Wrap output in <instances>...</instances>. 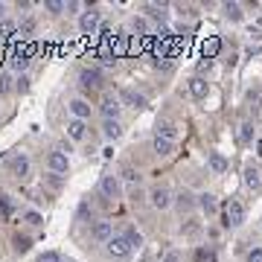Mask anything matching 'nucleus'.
<instances>
[{
    "instance_id": "obj_1",
    "label": "nucleus",
    "mask_w": 262,
    "mask_h": 262,
    "mask_svg": "<svg viewBox=\"0 0 262 262\" xmlns=\"http://www.w3.org/2000/svg\"><path fill=\"white\" fill-rule=\"evenodd\" d=\"M225 225L228 228H242L245 225V204L230 198L228 201V210H225Z\"/></svg>"
},
{
    "instance_id": "obj_2",
    "label": "nucleus",
    "mask_w": 262,
    "mask_h": 262,
    "mask_svg": "<svg viewBox=\"0 0 262 262\" xmlns=\"http://www.w3.org/2000/svg\"><path fill=\"white\" fill-rule=\"evenodd\" d=\"M105 251H108V257H111V260H129L134 248L129 245V239H126V236H114V239L105 245Z\"/></svg>"
},
{
    "instance_id": "obj_3",
    "label": "nucleus",
    "mask_w": 262,
    "mask_h": 262,
    "mask_svg": "<svg viewBox=\"0 0 262 262\" xmlns=\"http://www.w3.org/2000/svg\"><path fill=\"white\" fill-rule=\"evenodd\" d=\"M6 169H9V175H15L18 181H24V178H30V158L27 155H12L6 161Z\"/></svg>"
},
{
    "instance_id": "obj_4",
    "label": "nucleus",
    "mask_w": 262,
    "mask_h": 262,
    "mask_svg": "<svg viewBox=\"0 0 262 262\" xmlns=\"http://www.w3.org/2000/svg\"><path fill=\"white\" fill-rule=\"evenodd\" d=\"M120 178L117 175H102L99 178V196L108 198V201H114V198H120Z\"/></svg>"
},
{
    "instance_id": "obj_5",
    "label": "nucleus",
    "mask_w": 262,
    "mask_h": 262,
    "mask_svg": "<svg viewBox=\"0 0 262 262\" xmlns=\"http://www.w3.org/2000/svg\"><path fill=\"white\" fill-rule=\"evenodd\" d=\"M99 21H102V15H99L97 9L82 12V15H79V33L82 35H94L99 30Z\"/></svg>"
},
{
    "instance_id": "obj_6",
    "label": "nucleus",
    "mask_w": 262,
    "mask_h": 262,
    "mask_svg": "<svg viewBox=\"0 0 262 262\" xmlns=\"http://www.w3.org/2000/svg\"><path fill=\"white\" fill-rule=\"evenodd\" d=\"M99 111H102V117H105V120H120L123 102H120V97H114V94H105V97H102V105H99Z\"/></svg>"
},
{
    "instance_id": "obj_7",
    "label": "nucleus",
    "mask_w": 262,
    "mask_h": 262,
    "mask_svg": "<svg viewBox=\"0 0 262 262\" xmlns=\"http://www.w3.org/2000/svg\"><path fill=\"white\" fill-rule=\"evenodd\" d=\"M149 201H152V207H155V210H169V207H172V201H175V196H172L166 187H155V190L149 193Z\"/></svg>"
},
{
    "instance_id": "obj_8",
    "label": "nucleus",
    "mask_w": 262,
    "mask_h": 262,
    "mask_svg": "<svg viewBox=\"0 0 262 262\" xmlns=\"http://www.w3.org/2000/svg\"><path fill=\"white\" fill-rule=\"evenodd\" d=\"M79 85L85 91H97V88H102V73H99L97 67H85L79 73Z\"/></svg>"
},
{
    "instance_id": "obj_9",
    "label": "nucleus",
    "mask_w": 262,
    "mask_h": 262,
    "mask_svg": "<svg viewBox=\"0 0 262 262\" xmlns=\"http://www.w3.org/2000/svg\"><path fill=\"white\" fill-rule=\"evenodd\" d=\"M67 108H70L73 120H82V123H85V120H91V111H94V108H91V102H88V99H82V97L70 99V105H67Z\"/></svg>"
},
{
    "instance_id": "obj_10",
    "label": "nucleus",
    "mask_w": 262,
    "mask_h": 262,
    "mask_svg": "<svg viewBox=\"0 0 262 262\" xmlns=\"http://www.w3.org/2000/svg\"><path fill=\"white\" fill-rule=\"evenodd\" d=\"M91 239L108 245V242L114 239V225H111V222H105V219H102V222H94V228H91Z\"/></svg>"
},
{
    "instance_id": "obj_11",
    "label": "nucleus",
    "mask_w": 262,
    "mask_h": 262,
    "mask_svg": "<svg viewBox=\"0 0 262 262\" xmlns=\"http://www.w3.org/2000/svg\"><path fill=\"white\" fill-rule=\"evenodd\" d=\"M47 164H50V169H53V175H65L67 169H70V158H67L65 152H50Z\"/></svg>"
},
{
    "instance_id": "obj_12",
    "label": "nucleus",
    "mask_w": 262,
    "mask_h": 262,
    "mask_svg": "<svg viewBox=\"0 0 262 262\" xmlns=\"http://www.w3.org/2000/svg\"><path fill=\"white\" fill-rule=\"evenodd\" d=\"M120 102L129 105V108H146V97L137 94V91H131V88H123L120 91Z\"/></svg>"
},
{
    "instance_id": "obj_13",
    "label": "nucleus",
    "mask_w": 262,
    "mask_h": 262,
    "mask_svg": "<svg viewBox=\"0 0 262 262\" xmlns=\"http://www.w3.org/2000/svg\"><path fill=\"white\" fill-rule=\"evenodd\" d=\"M207 166H210V172H216V175H225L228 172V158L222 155V152H210L207 155Z\"/></svg>"
},
{
    "instance_id": "obj_14",
    "label": "nucleus",
    "mask_w": 262,
    "mask_h": 262,
    "mask_svg": "<svg viewBox=\"0 0 262 262\" xmlns=\"http://www.w3.org/2000/svg\"><path fill=\"white\" fill-rule=\"evenodd\" d=\"M172 204H175L181 213H187V210H193V207L198 204V196H193L190 190H181V193L175 196V201H172Z\"/></svg>"
},
{
    "instance_id": "obj_15",
    "label": "nucleus",
    "mask_w": 262,
    "mask_h": 262,
    "mask_svg": "<svg viewBox=\"0 0 262 262\" xmlns=\"http://www.w3.org/2000/svg\"><path fill=\"white\" fill-rule=\"evenodd\" d=\"M67 137L76 140V143L85 140V137H88V126H85L82 120H73V117H70V120H67Z\"/></svg>"
},
{
    "instance_id": "obj_16",
    "label": "nucleus",
    "mask_w": 262,
    "mask_h": 262,
    "mask_svg": "<svg viewBox=\"0 0 262 262\" xmlns=\"http://www.w3.org/2000/svg\"><path fill=\"white\" fill-rule=\"evenodd\" d=\"M190 94H193L196 99H207V94H210V85H207L201 76H193V79H190Z\"/></svg>"
},
{
    "instance_id": "obj_17",
    "label": "nucleus",
    "mask_w": 262,
    "mask_h": 262,
    "mask_svg": "<svg viewBox=\"0 0 262 262\" xmlns=\"http://www.w3.org/2000/svg\"><path fill=\"white\" fill-rule=\"evenodd\" d=\"M152 152L161 155V158H169V155L175 152V143H169V140H164V137L155 134V140H152Z\"/></svg>"
},
{
    "instance_id": "obj_18",
    "label": "nucleus",
    "mask_w": 262,
    "mask_h": 262,
    "mask_svg": "<svg viewBox=\"0 0 262 262\" xmlns=\"http://www.w3.org/2000/svg\"><path fill=\"white\" fill-rule=\"evenodd\" d=\"M120 134H123L120 120H102V137H108V140H117Z\"/></svg>"
},
{
    "instance_id": "obj_19",
    "label": "nucleus",
    "mask_w": 262,
    "mask_h": 262,
    "mask_svg": "<svg viewBox=\"0 0 262 262\" xmlns=\"http://www.w3.org/2000/svg\"><path fill=\"white\" fill-rule=\"evenodd\" d=\"M245 187H248V190H254V193L262 190V175L254 169V166H248V169H245Z\"/></svg>"
},
{
    "instance_id": "obj_20",
    "label": "nucleus",
    "mask_w": 262,
    "mask_h": 262,
    "mask_svg": "<svg viewBox=\"0 0 262 262\" xmlns=\"http://www.w3.org/2000/svg\"><path fill=\"white\" fill-rule=\"evenodd\" d=\"M146 12H149V18H155V21H161V24L169 21V9L161 6V3H146Z\"/></svg>"
},
{
    "instance_id": "obj_21",
    "label": "nucleus",
    "mask_w": 262,
    "mask_h": 262,
    "mask_svg": "<svg viewBox=\"0 0 262 262\" xmlns=\"http://www.w3.org/2000/svg\"><path fill=\"white\" fill-rule=\"evenodd\" d=\"M198 207H201V213H204V216H213V213H216V207H219V204H216V196L201 193V196H198Z\"/></svg>"
},
{
    "instance_id": "obj_22",
    "label": "nucleus",
    "mask_w": 262,
    "mask_h": 262,
    "mask_svg": "<svg viewBox=\"0 0 262 262\" xmlns=\"http://www.w3.org/2000/svg\"><path fill=\"white\" fill-rule=\"evenodd\" d=\"M12 70L24 76V73L30 70V56H27V53H15V56H12Z\"/></svg>"
},
{
    "instance_id": "obj_23",
    "label": "nucleus",
    "mask_w": 262,
    "mask_h": 262,
    "mask_svg": "<svg viewBox=\"0 0 262 262\" xmlns=\"http://www.w3.org/2000/svg\"><path fill=\"white\" fill-rule=\"evenodd\" d=\"M158 137H164L169 143H175L178 140V129L172 126V123H164V126H158Z\"/></svg>"
},
{
    "instance_id": "obj_24",
    "label": "nucleus",
    "mask_w": 262,
    "mask_h": 262,
    "mask_svg": "<svg viewBox=\"0 0 262 262\" xmlns=\"http://www.w3.org/2000/svg\"><path fill=\"white\" fill-rule=\"evenodd\" d=\"M239 140H242V143H251V140H254V123H251V120H245V123L239 126Z\"/></svg>"
},
{
    "instance_id": "obj_25",
    "label": "nucleus",
    "mask_w": 262,
    "mask_h": 262,
    "mask_svg": "<svg viewBox=\"0 0 262 262\" xmlns=\"http://www.w3.org/2000/svg\"><path fill=\"white\" fill-rule=\"evenodd\" d=\"M225 15L230 21H242V6L239 3H225Z\"/></svg>"
},
{
    "instance_id": "obj_26",
    "label": "nucleus",
    "mask_w": 262,
    "mask_h": 262,
    "mask_svg": "<svg viewBox=\"0 0 262 262\" xmlns=\"http://www.w3.org/2000/svg\"><path fill=\"white\" fill-rule=\"evenodd\" d=\"M123 181L131 184V187H134V184H140V172H137L134 166H126V169H123Z\"/></svg>"
},
{
    "instance_id": "obj_27",
    "label": "nucleus",
    "mask_w": 262,
    "mask_h": 262,
    "mask_svg": "<svg viewBox=\"0 0 262 262\" xmlns=\"http://www.w3.org/2000/svg\"><path fill=\"white\" fill-rule=\"evenodd\" d=\"M44 9H47L50 15H62V12L67 9V3H62V0H47V3H44Z\"/></svg>"
},
{
    "instance_id": "obj_28",
    "label": "nucleus",
    "mask_w": 262,
    "mask_h": 262,
    "mask_svg": "<svg viewBox=\"0 0 262 262\" xmlns=\"http://www.w3.org/2000/svg\"><path fill=\"white\" fill-rule=\"evenodd\" d=\"M131 30L137 35H146L149 33V24H146V18H131Z\"/></svg>"
},
{
    "instance_id": "obj_29",
    "label": "nucleus",
    "mask_w": 262,
    "mask_h": 262,
    "mask_svg": "<svg viewBox=\"0 0 262 262\" xmlns=\"http://www.w3.org/2000/svg\"><path fill=\"white\" fill-rule=\"evenodd\" d=\"M15 88H12V76L9 73H3L0 76V97H6V94H12Z\"/></svg>"
},
{
    "instance_id": "obj_30",
    "label": "nucleus",
    "mask_w": 262,
    "mask_h": 262,
    "mask_svg": "<svg viewBox=\"0 0 262 262\" xmlns=\"http://www.w3.org/2000/svg\"><path fill=\"white\" fill-rule=\"evenodd\" d=\"M126 239H129V245H131V248H140V245H143V236H140V233H137L134 228L126 230Z\"/></svg>"
},
{
    "instance_id": "obj_31",
    "label": "nucleus",
    "mask_w": 262,
    "mask_h": 262,
    "mask_svg": "<svg viewBox=\"0 0 262 262\" xmlns=\"http://www.w3.org/2000/svg\"><path fill=\"white\" fill-rule=\"evenodd\" d=\"M38 262H62V254L59 251H47V254H41Z\"/></svg>"
},
{
    "instance_id": "obj_32",
    "label": "nucleus",
    "mask_w": 262,
    "mask_h": 262,
    "mask_svg": "<svg viewBox=\"0 0 262 262\" xmlns=\"http://www.w3.org/2000/svg\"><path fill=\"white\" fill-rule=\"evenodd\" d=\"M15 33V24L12 21H0V38H6V35Z\"/></svg>"
},
{
    "instance_id": "obj_33",
    "label": "nucleus",
    "mask_w": 262,
    "mask_h": 262,
    "mask_svg": "<svg viewBox=\"0 0 262 262\" xmlns=\"http://www.w3.org/2000/svg\"><path fill=\"white\" fill-rule=\"evenodd\" d=\"M198 230H201V228H198V222H187V225L181 228V233H184V236H196Z\"/></svg>"
},
{
    "instance_id": "obj_34",
    "label": "nucleus",
    "mask_w": 262,
    "mask_h": 262,
    "mask_svg": "<svg viewBox=\"0 0 262 262\" xmlns=\"http://www.w3.org/2000/svg\"><path fill=\"white\" fill-rule=\"evenodd\" d=\"M15 251H18V254H27V251H30V239H21V236H18V239H15Z\"/></svg>"
},
{
    "instance_id": "obj_35",
    "label": "nucleus",
    "mask_w": 262,
    "mask_h": 262,
    "mask_svg": "<svg viewBox=\"0 0 262 262\" xmlns=\"http://www.w3.org/2000/svg\"><path fill=\"white\" fill-rule=\"evenodd\" d=\"M24 219H27V222H30V225H33V228H38V225H41V222H44V219H41V213H35V210H30V213H27V216H24Z\"/></svg>"
},
{
    "instance_id": "obj_36",
    "label": "nucleus",
    "mask_w": 262,
    "mask_h": 262,
    "mask_svg": "<svg viewBox=\"0 0 262 262\" xmlns=\"http://www.w3.org/2000/svg\"><path fill=\"white\" fill-rule=\"evenodd\" d=\"M15 88H18V91H21V94H27V91H30V79H27V76H21V79H18V85H15Z\"/></svg>"
},
{
    "instance_id": "obj_37",
    "label": "nucleus",
    "mask_w": 262,
    "mask_h": 262,
    "mask_svg": "<svg viewBox=\"0 0 262 262\" xmlns=\"http://www.w3.org/2000/svg\"><path fill=\"white\" fill-rule=\"evenodd\" d=\"M33 30H35V21H33V18L21 24V35H30V33H33Z\"/></svg>"
},
{
    "instance_id": "obj_38",
    "label": "nucleus",
    "mask_w": 262,
    "mask_h": 262,
    "mask_svg": "<svg viewBox=\"0 0 262 262\" xmlns=\"http://www.w3.org/2000/svg\"><path fill=\"white\" fill-rule=\"evenodd\" d=\"M248 262H262V248H254V251L248 254Z\"/></svg>"
},
{
    "instance_id": "obj_39",
    "label": "nucleus",
    "mask_w": 262,
    "mask_h": 262,
    "mask_svg": "<svg viewBox=\"0 0 262 262\" xmlns=\"http://www.w3.org/2000/svg\"><path fill=\"white\" fill-rule=\"evenodd\" d=\"M102 65L105 67H117V56H102Z\"/></svg>"
},
{
    "instance_id": "obj_40",
    "label": "nucleus",
    "mask_w": 262,
    "mask_h": 262,
    "mask_svg": "<svg viewBox=\"0 0 262 262\" xmlns=\"http://www.w3.org/2000/svg\"><path fill=\"white\" fill-rule=\"evenodd\" d=\"M131 201H143V193H140V190H137V187H131Z\"/></svg>"
},
{
    "instance_id": "obj_41",
    "label": "nucleus",
    "mask_w": 262,
    "mask_h": 262,
    "mask_svg": "<svg viewBox=\"0 0 262 262\" xmlns=\"http://www.w3.org/2000/svg\"><path fill=\"white\" fill-rule=\"evenodd\" d=\"M164 262H181V257H178L175 251H169V254H166V257H164Z\"/></svg>"
},
{
    "instance_id": "obj_42",
    "label": "nucleus",
    "mask_w": 262,
    "mask_h": 262,
    "mask_svg": "<svg viewBox=\"0 0 262 262\" xmlns=\"http://www.w3.org/2000/svg\"><path fill=\"white\" fill-rule=\"evenodd\" d=\"M210 67H213V62H210V59H204V62H201V65H198V70H201V73H204V70H210Z\"/></svg>"
},
{
    "instance_id": "obj_43",
    "label": "nucleus",
    "mask_w": 262,
    "mask_h": 262,
    "mask_svg": "<svg viewBox=\"0 0 262 262\" xmlns=\"http://www.w3.org/2000/svg\"><path fill=\"white\" fill-rule=\"evenodd\" d=\"M3 15H6V3H0V21H3Z\"/></svg>"
},
{
    "instance_id": "obj_44",
    "label": "nucleus",
    "mask_w": 262,
    "mask_h": 262,
    "mask_svg": "<svg viewBox=\"0 0 262 262\" xmlns=\"http://www.w3.org/2000/svg\"><path fill=\"white\" fill-rule=\"evenodd\" d=\"M257 155H262V140H257Z\"/></svg>"
},
{
    "instance_id": "obj_45",
    "label": "nucleus",
    "mask_w": 262,
    "mask_h": 262,
    "mask_svg": "<svg viewBox=\"0 0 262 262\" xmlns=\"http://www.w3.org/2000/svg\"><path fill=\"white\" fill-rule=\"evenodd\" d=\"M67 262H76V260H67Z\"/></svg>"
}]
</instances>
